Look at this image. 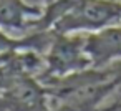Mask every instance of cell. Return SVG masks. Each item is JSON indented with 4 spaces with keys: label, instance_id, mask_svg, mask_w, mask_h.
Returning <instances> with one entry per match:
<instances>
[{
    "label": "cell",
    "instance_id": "2",
    "mask_svg": "<svg viewBox=\"0 0 121 111\" xmlns=\"http://www.w3.org/2000/svg\"><path fill=\"white\" fill-rule=\"evenodd\" d=\"M85 48L91 68H104L121 61V25H113L95 33H85Z\"/></svg>",
    "mask_w": 121,
    "mask_h": 111
},
{
    "label": "cell",
    "instance_id": "4",
    "mask_svg": "<svg viewBox=\"0 0 121 111\" xmlns=\"http://www.w3.org/2000/svg\"><path fill=\"white\" fill-rule=\"evenodd\" d=\"M13 43H15L13 40L7 38L4 33H0V51H4V50H9V48H12V45H13Z\"/></svg>",
    "mask_w": 121,
    "mask_h": 111
},
{
    "label": "cell",
    "instance_id": "3",
    "mask_svg": "<svg viewBox=\"0 0 121 111\" xmlns=\"http://www.w3.org/2000/svg\"><path fill=\"white\" fill-rule=\"evenodd\" d=\"M28 15H38V10L23 5L22 0H0V25L18 28Z\"/></svg>",
    "mask_w": 121,
    "mask_h": 111
},
{
    "label": "cell",
    "instance_id": "1",
    "mask_svg": "<svg viewBox=\"0 0 121 111\" xmlns=\"http://www.w3.org/2000/svg\"><path fill=\"white\" fill-rule=\"evenodd\" d=\"M50 71L58 76L75 75L91 66L85 48V33L56 35L48 55Z\"/></svg>",
    "mask_w": 121,
    "mask_h": 111
}]
</instances>
